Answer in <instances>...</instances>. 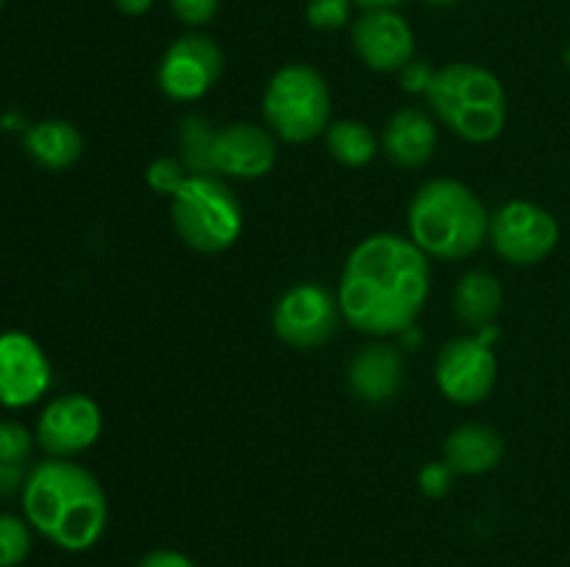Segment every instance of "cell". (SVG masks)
Listing matches in <instances>:
<instances>
[{
	"mask_svg": "<svg viewBox=\"0 0 570 567\" xmlns=\"http://www.w3.org/2000/svg\"><path fill=\"white\" fill-rule=\"evenodd\" d=\"M432 292L429 256L401 233H371L348 253L337 300L343 320L371 337L415 328Z\"/></svg>",
	"mask_w": 570,
	"mask_h": 567,
	"instance_id": "obj_1",
	"label": "cell"
},
{
	"mask_svg": "<svg viewBox=\"0 0 570 567\" xmlns=\"http://www.w3.org/2000/svg\"><path fill=\"white\" fill-rule=\"evenodd\" d=\"M22 515L33 531L70 554L100 543L109 526V498L98 478L70 459H45L22 487Z\"/></svg>",
	"mask_w": 570,
	"mask_h": 567,
	"instance_id": "obj_2",
	"label": "cell"
},
{
	"mask_svg": "<svg viewBox=\"0 0 570 567\" xmlns=\"http://www.w3.org/2000/svg\"><path fill=\"white\" fill-rule=\"evenodd\" d=\"M410 239L440 261H462L490 237V215L476 192L456 178H432L412 195Z\"/></svg>",
	"mask_w": 570,
	"mask_h": 567,
	"instance_id": "obj_3",
	"label": "cell"
},
{
	"mask_svg": "<svg viewBox=\"0 0 570 567\" xmlns=\"http://www.w3.org/2000/svg\"><path fill=\"white\" fill-rule=\"evenodd\" d=\"M432 115L471 145H488L507 126V92L493 70L473 61H454L434 72L426 92Z\"/></svg>",
	"mask_w": 570,
	"mask_h": 567,
	"instance_id": "obj_4",
	"label": "cell"
},
{
	"mask_svg": "<svg viewBox=\"0 0 570 567\" xmlns=\"http://www.w3.org/2000/svg\"><path fill=\"white\" fill-rule=\"evenodd\" d=\"M170 217L178 239L206 256L237 245L245 226L243 200L220 176H189L170 198Z\"/></svg>",
	"mask_w": 570,
	"mask_h": 567,
	"instance_id": "obj_5",
	"label": "cell"
},
{
	"mask_svg": "<svg viewBox=\"0 0 570 567\" xmlns=\"http://www.w3.org/2000/svg\"><path fill=\"white\" fill-rule=\"evenodd\" d=\"M262 117L276 139L304 145L332 126V89L312 64H284L262 94Z\"/></svg>",
	"mask_w": 570,
	"mask_h": 567,
	"instance_id": "obj_6",
	"label": "cell"
},
{
	"mask_svg": "<svg viewBox=\"0 0 570 567\" xmlns=\"http://www.w3.org/2000/svg\"><path fill=\"white\" fill-rule=\"evenodd\" d=\"M495 339H499V326H490L454 337L440 348L434 359V381L445 398L460 406H476L490 398L499 378Z\"/></svg>",
	"mask_w": 570,
	"mask_h": 567,
	"instance_id": "obj_7",
	"label": "cell"
},
{
	"mask_svg": "<svg viewBox=\"0 0 570 567\" xmlns=\"http://www.w3.org/2000/svg\"><path fill=\"white\" fill-rule=\"evenodd\" d=\"M340 320L337 295L317 281L295 284L273 306V331L289 348H321L334 339Z\"/></svg>",
	"mask_w": 570,
	"mask_h": 567,
	"instance_id": "obj_8",
	"label": "cell"
},
{
	"mask_svg": "<svg viewBox=\"0 0 570 567\" xmlns=\"http://www.w3.org/2000/svg\"><path fill=\"white\" fill-rule=\"evenodd\" d=\"M490 245L504 261L532 267L549 259L560 242V222L532 200H510L490 215Z\"/></svg>",
	"mask_w": 570,
	"mask_h": 567,
	"instance_id": "obj_9",
	"label": "cell"
},
{
	"mask_svg": "<svg viewBox=\"0 0 570 567\" xmlns=\"http://www.w3.org/2000/svg\"><path fill=\"white\" fill-rule=\"evenodd\" d=\"M223 67L226 56L215 39L206 33H187L165 50L156 81L161 94L173 103H195L215 87L217 78L223 76Z\"/></svg>",
	"mask_w": 570,
	"mask_h": 567,
	"instance_id": "obj_10",
	"label": "cell"
},
{
	"mask_svg": "<svg viewBox=\"0 0 570 567\" xmlns=\"http://www.w3.org/2000/svg\"><path fill=\"white\" fill-rule=\"evenodd\" d=\"M104 431V411L89 395L67 392L50 400L37 420L39 448L53 459H72L98 442Z\"/></svg>",
	"mask_w": 570,
	"mask_h": 567,
	"instance_id": "obj_11",
	"label": "cell"
},
{
	"mask_svg": "<svg viewBox=\"0 0 570 567\" xmlns=\"http://www.w3.org/2000/svg\"><path fill=\"white\" fill-rule=\"evenodd\" d=\"M53 384V367L42 345L26 331L0 334V406L26 409Z\"/></svg>",
	"mask_w": 570,
	"mask_h": 567,
	"instance_id": "obj_12",
	"label": "cell"
},
{
	"mask_svg": "<svg viewBox=\"0 0 570 567\" xmlns=\"http://www.w3.org/2000/svg\"><path fill=\"white\" fill-rule=\"evenodd\" d=\"M278 145L271 128L254 122H232L217 128L212 150V176L256 181L276 167Z\"/></svg>",
	"mask_w": 570,
	"mask_h": 567,
	"instance_id": "obj_13",
	"label": "cell"
},
{
	"mask_svg": "<svg viewBox=\"0 0 570 567\" xmlns=\"http://www.w3.org/2000/svg\"><path fill=\"white\" fill-rule=\"evenodd\" d=\"M351 44L376 72H401L415 59V33L393 9L365 11L351 28Z\"/></svg>",
	"mask_w": 570,
	"mask_h": 567,
	"instance_id": "obj_14",
	"label": "cell"
},
{
	"mask_svg": "<svg viewBox=\"0 0 570 567\" xmlns=\"http://www.w3.org/2000/svg\"><path fill=\"white\" fill-rule=\"evenodd\" d=\"M348 389L356 400L371 406L390 404L406 378L404 356L390 342H371L348 361Z\"/></svg>",
	"mask_w": 570,
	"mask_h": 567,
	"instance_id": "obj_15",
	"label": "cell"
},
{
	"mask_svg": "<svg viewBox=\"0 0 570 567\" xmlns=\"http://www.w3.org/2000/svg\"><path fill=\"white\" fill-rule=\"evenodd\" d=\"M438 122L421 109H399L382 133V150L401 170H417L429 165L438 150Z\"/></svg>",
	"mask_w": 570,
	"mask_h": 567,
	"instance_id": "obj_16",
	"label": "cell"
},
{
	"mask_svg": "<svg viewBox=\"0 0 570 567\" xmlns=\"http://www.w3.org/2000/svg\"><path fill=\"white\" fill-rule=\"evenodd\" d=\"M443 459L456 476H482L495 470L504 459V439L484 422H465L449 434L443 445Z\"/></svg>",
	"mask_w": 570,
	"mask_h": 567,
	"instance_id": "obj_17",
	"label": "cell"
},
{
	"mask_svg": "<svg viewBox=\"0 0 570 567\" xmlns=\"http://www.w3.org/2000/svg\"><path fill=\"white\" fill-rule=\"evenodd\" d=\"M451 304H454V315L462 326H468L471 331H482L499 320L501 306H504V287L493 272L468 270L456 281Z\"/></svg>",
	"mask_w": 570,
	"mask_h": 567,
	"instance_id": "obj_18",
	"label": "cell"
},
{
	"mask_svg": "<svg viewBox=\"0 0 570 567\" xmlns=\"http://www.w3.org/2000/svg\"><path fill=\"white\" fill-rule=\"evenodd\" d=\"M26 153L37 161L42 170L61 172L70 170L83 153V137L72 122L67 120H42L26 128Z\"/></svg>",
	"mask_w": 570,
	"mask_h": 567,
	"instance_id": "obj_19",
	"label": "cell"
},
{
	"mask_svg": "<svg viewBox=\"0 0 570 567\" xmlns=\"http://www.w3.org/2000/svg\"><path fill=\"white\" fill-rule=\"evenodd\" d=\"M326 148L340 165L345 167H367L379 153V139L373 128L362 120H337L326 128Z\"/></svg>",
	"mask_w": 570,
	"mask_h": 567,
	"instance_id": "obj_20",
	"label": "cell"
},
{
	"mask_svg": "<svg viewBox=\"0 0 570 567\" xmlns=\"http://www.w3.org/2000/svg\"><path fill=\"white\" fill-rule=\"evenodd\" d=\"M217 126L204 115L184 117L178 142H181V156L189 176H212V150H215Z\"/></svg>",
	"mask_w": 570,
	"mask_h": 567,
	"instance_id": "obj_21",
	"label": "cell"
},
{
	"mask_svg": "<svg viewBox=\"0 0 570 567\" xmlns=\"http://www.w3.org/2000/svg\"><path fill=\"white\" fill-rule=\"evenodd\" d=\"M31 554V523L17 515H0V567H17Z\"/></svg>",
	"mask_w": 570,
	"mask_h": 567,
	"instance_id": "obj_22",
	"label": "cell"
},
{
	"mask_svg": "<svg viewBox=\"0 0 570 567\" xmlns=\"http://www.w3.org/2000/svg\"><path fill=\"white\" fill-rule=\"evenodd\" d=\"M187 167L176 156H159V159H154L145 167V183L156 195H161V198H176L178 189L187 183Z\"/></svg>",
	"mask_w": 570,
	"mask_h": 567,
	"instance_id": "obj_23",
	"label": "cell"
},
{
	"mask_svg": "<svg viewBox=\"0 0 570 567\" xmlns=\"http://www.w3.org/2000/svg\"><path fill=\"white\" fill-rule=\"evenodd\" d=\"M351 0H309L306 3V22L317 31H337L348 26Z\"/></svg>",
	"mask_w": 570,
	"mask_h": 567,
	"instance_id": "obj_24",
	"label": "cell"
},
{
	"mask_svg": "<svg viewBox=\"0 0 570 567\" xmlns=\"http://www.w3.org/2000/svg\"><path fill=\"white\" fill-rule=\"evenodd\" d=\"M33 434L17 420H0V461H26L33 450Z\"/></svg>",
	"mask_w": 570,
	"mask_h": 567,
	"instance_id": "obj_25",
	"label": "cell"
},
{
	"mask_svg": "<svg viewBox=\"0 0 570 567\" xmlns=\"http://www.w3.org/2000/svg\"><path fill=\"white\" fill-rule=\"evenodd\" d=\"M454 476L456 472L451 470V465L445 459L440 461H426L417 472V487L426 498H443V495L451 493L454 487Z\"/></svg>",
	"mask_w": 570,
	"mask_h": 567,
	"instance_id": "obj_26",
	"label": "cell"
},
{
	"mask_svg": "<svg viewBox=\"0 0 570 567\" xmlns=\"http://www.w3.org/2000/svg\"><path fill=\"white\" fill-rule=\"evenodd\" d=\"M170 9L184 26L200 28L212 22L220 9V0H170Z\"/></svg>",
	"mask_w": 570,
	"mask_h": 567,
	"instance_id": "obj_27",
	"label": "cell"
},
{
	"mask_svg": "<svg viewBox=\"0 0 570 567\" xmlns=\"http://www.w3.org/2000/svg\"><path fill=\"white\" fill-rule=\"evenodd\" d=\"M434 72L438 70H432L426 61L412 59L410 64L401 70V87H404V92H410V94H426L429 87H432Z\"/></svg>",
	"mask_w": 570,
	"mask_h": 567,
	"instance_id": "obj_28",
	"label": "cell"
},
{
	"mask_svg": "<svg viewBox=\"0 0 570 567\" xmlns=\"http://www.w3.org/2000/svg\"><path fill=\"white\" fill-rule=\"evenodd\" d=\"M28 481L26 461H0V500H9L14 495H22V487Z\"/></svg>",
	"mask_w": 570,
	"mask_h": 567,
	"instance_id": "obj_29",
	"label": "cell"
},
{
	"mask_svg": "<svg viewBox=\"0 0 570 567\" xmlns=\"http://www.w3.org/2000/svg\"><path fill=\"white\" fill-rule=\"evenodd\" d=\"M137 567H198L187 554L181 550H173V548H156L150 554L142 556Z\"/></svg>",
	"mask_w": 570,
	"mask_h": 567,
	"instance_id": "obj_30",
	"label": "cell"
},
{
	"mask_svg": "<svg viewBox=\"0 0 570 567\" xmlns=\"http://www.w3.org/2000/svg\"><path fill=\"white\" fill-rule=\"evenodd\" d=\"M115 6L122 11V14L139 17L154 6V0H115Z\"/></svg>",
	"mask_w": 570,
	"mask_h": 567,
	"instance_id": "obj_31",
	"label": "cell"
},
{
	"mask_svg": "<svg viewBox=\"0 0 570 567\" xmlns=\"http://www.w3.org/2000/svg\"><path fill=\"white\" fill-rule=\"evenodd\" d=\"M354 6H360L362 11H384V9H395L401 0H351Z\"/></svg>",
	"mask_w": 570,
	"mask_h": 567,
	"instance_id": "obj_32",
	"label": "cell"
},
{
	"mask_svg": "<svg viewBox=\"0 0 570 567\" xmlns=\"http://www.w3.org/2000/svg\"><path fill=\"white\" fill-rule=\"evenodd\" d=\"M429 6H451V3H456V0H426Z\"/></svg>",
	"mask_w": 570,
	"mask_h": 567,
	"instance_id": "obj_33",
	"label": "cell"
},
{
	"mask_svg": "<svg viewBox=\"0 0 570 567\" xmlns=\"http://www.w3.org/2000/svg\"><path fill=\"white\" fill-rule=\"evenodd\" d=\"M566 64L570 67V44H568V48H566Z\"/></svg>",
	"mask_w": 570,
	"mask_h": 567,
	"instance_id": "obj_34",
	"label": "cell"
},
{
	"mask_svg": "<svg viewBox=\"0 0 570 567\" xmlns=\"http://www.w3.org/2000/svg\"><path fill=\"white\" fill-rule=\"evenodd\" d=\"M0 6H3V0H0Z\"/></svg>",
	"mask_w": 570,
	"mask_h": 567,
	"instance_id": "obj_35",
	"label": "cell"
}]
</instances>
